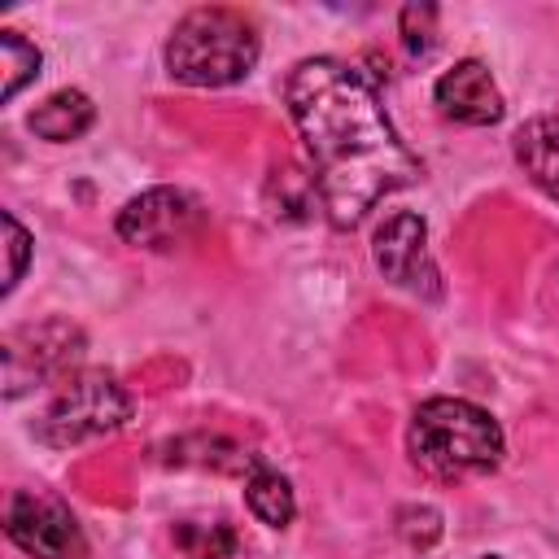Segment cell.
I'll return each mask as SVG.
<instances>
[{"instance_id":"obj_1","label":"cell","mask_w":559,"mask_h":559,"mask_svg":"<svg viewBox=\"0 0 559 559\" xmlns=\"http://www.w3.org/2000/svg\"><path fill=\"white\" fill-rule=\"evenodd\" d=\"M284 105L310 162V188L336 231L358 227L389 192L419 179L371 79L341 57H306L284 79Z\"/></svg>"},{"instance_id":"obj_2","label":"cell","mask_w":559,"mask_h":559,"mask_svg":"<svg viewBox=\"0 0 559 559\" xmlns=\"http://www.w3.org/2000/svg\"><path fill=\"white\" fill-rule=\"evenodd\" d=\"M406 454L428 480H467L502 463L507 437L485 406L467 397H428L406 424Z\"/></svg>"},{"instance_id":"obj_3","label":"cell","mask_w":559,"mask_h":559,"mask_svg":"<svg viewBox=\"0 0 559 559\" xmlns=\"http://www.w3.org/2000/svg\"><path fill=\"white\" fill-rule=\"evenodd\" d=\"M258 57H262L258 26L223 4L183 13L162 48L166 74L188 87H231L253 74Z\"/></svg>"},{"instance_id":"obj_4","label":"cell","mask_w":559,"mask_h":559,"mask_svg":"<svg viewBox=\"0 0 559 559\" xmlns=\"http://www.w3.org/2000/svg\"><path fill=\"white\" fill-rule=\"evenodd\" d=\"M131 411L135 402L114 371H74L57 380V393L35 419V437L52 450L83 445L105 432H118L131 419Z\"/></svg>"},{"instance_id":"obj_5","label":"cell","mask_w":559,"mask_h":559,"mask_svg":"<svg viewBox=\"0 0 559 559\" xmlns=\"http://www.w3.org/2000/svg\"><path fill=\"white\" fill-rule=\"evenodd\" d=\"M9 542L31 559H87V537L61 498L17 489L4 507Z\"/></svg>"},{"instance_id":"obj_6","label":"cell","mask_w":559,"mask_h":559,"mask_svg":"<svg viewBox=\"0 0 559 559\" xmlns=\"http://www.w3.org/2000/svg\"><path fill=\"white\" fill-rule=\"evenodd\" d=\"M83 354V332L66 319H48L39 328H22L4 341V397H17L31 384L66 380Z\"/></svg>"},{"instance_id":"obj_7","label":"cell","mask_w":559,"mask_h":559,"mask_svg":"<svg viewBox=\"0 0 559 559\" xmlns=\"http://www.w3.org/2000/svg\"><path fill=\"white\" fill-rule=\"evenodd\" d=\"M205 223V205L188 188H148L118 210V236L135 249H175L197 236Z\"/></svg>"},{"instance_id":"obj_8","label":"cell","mask_w":559,"mask_h":559,"mask_svg":"<svg viewBox=\"0 0 559 559\" xmlns=\"http://www.w3.org/2000/svg\"><path fill=\"white\" fill-rule=\"evenodd\" d=\"M371 258H376L380 275H384L393 288H406V293L428 297V301L441 297V271H437V262H432L428 223H424L419 214H411V210L389 214V218L376 227Z\"/></svg>"},{"instance_id":"obj_9","label":"cell","mask_w":559,"mask_h":559,"mask_svg":"<svg viewBox=\"0 0 559 559\" xmlns=\"http://www.w3.org/2000/svg\"><path fill=\"white\" fill-rule=\"evenodd\" d=\"M432 100H437V109H441L445 118H454V122H463V127H493V122H502V114H507V100H502V92H498L489 66L476 61V57L454 61V66L437 79Z\"/></svg>"},{"instance_id":"obj_10","label":"cell","mask_w":559,"mask_h":559,"mask_svg":"<svg viewBox=\"0 0 559 559\" xmlns=\"http://www.w3.org/2000/svg\"><path fill=\"white\" fill-rule=\"evenodd\" d=\"M92 122H96V105H92V96L79 92V87H61V92H52L44 105H35V109L26 114V127H31L39 140H48V144H70V140H79V135H87Z\"/></svg>"},{"instance_id":"obj_11","label":"cell","mask_w":559,"mask_h":559,"mask_svg":"<svg viewBox=\"0 0 559 559\" xmlns=\"http://www.w3.org/2000/svg\"><path fill=\"white\" fill-rule=\"evenodd\" d=\"M515 162L524 166V175L550 197L559 201V118H533L515 131L511 140Z\"/></svg>"},{"instance_id":"obj_12","label":"cell","mask_w":559,"mask_h":559,"mask_svg":"<svg viewBox=\"0 0 559 559\" xmlns=\"http://www.w3.org/2000/svg\"><path fill=\"white\" fill-rule=\"evenodd\" d=\"M245 502H249L253 520L266 524V528H288L293 515H297V498H293L288 476H280V472L266 467V463H258V467L245 476Z\"/></svg>"},{"instance_id":"obj_13","label":"cell","mask_w":559,"mask_h":559,"mask_svg":"<svg viewBox=\"0 0 559 559\" xmlns=\"http://www.w3.org/2000/svg\"><path fill=\"white\" fill-rule=\"evenodd\" d=\"M170 546L179 559H231L240 550V533L227 520H179L170 528Z\"/></svg>"},{"instance_id":"obj_14","label":"cell","mask_w":559,"mask_h":559,"mask_svg":"<svg viewBox=\"0 0 559 559\" xmlns=\"http://www.w3.org/2000/svg\"><path fill=\"white\" fill-rule=\"evenodd\" d=\"M39 66H44V57H39V48L26 39V35H17V31H0V70H4V100H13L35 74H39Z\"/></svg>"},{"instance_id":"obj_15","label":"cell","mask_w":559,"mask_h":559,"mask_svg":"<svg viewBox=\"0 0 559 559\" xmlns=\"http://www.w3.org/2000/svg\"><path fill=\"white\" fill-rule=\"evenodd\" d=\"M432 22H437L432 4H406L402 9V44L411 57H424L432 48Z\"/></svg>"},{"instance_id":"obj_16","label":"cell","mask_w":559,"mask_h":559,"mask_svg":"<svg viewBox=\"0 0 559 559\" xmlns=\"http://www.w3.org/2000/svg\"><path fill=\"white\" fill-rule=\"evenodd\" d=\"M4 245H9L4 293H13V288H17V280H22V271H26V258H31V236H26V227H22L13 214H4Z\"/></svg>"},{"instance_id":"obj_17","label":"cell","mask_w":559,"mask_h":559,"mask_svg":"<svg viewBox=\"0 0 559 559\" xmlns=\"http://www.w3.org/2000/svg\"><path fill=\"white\" fill-rule=\"evenodd\" d=\"M480 559H498V555H480Z\"/></svg>"}]
</instances>
